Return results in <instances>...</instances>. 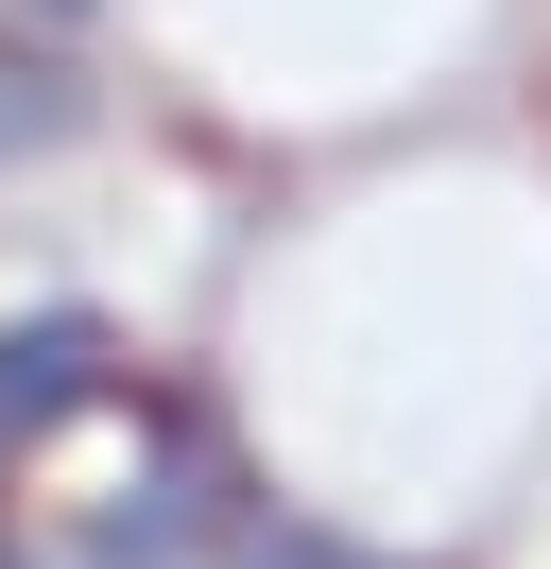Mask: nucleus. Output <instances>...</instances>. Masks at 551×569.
Wrapping results in <instances>:
<instances>
[{
    "label": "nucleus",
    "mask_w": 551,
    "mask_h": 569,
    "mask_svg": "<svg viewBox=\"0 0 551 569\" xmlns=\"http://www.w3.org/2000/svg\"><path fill=\"white\" fill-rule=\"evenodd\" d=\"M121 397V346H103V311H18L0 328V466L52 449L69 415H103Z\"/></svg>",
    "instance_id": "nucleus-2"
},
{
    "label": "nucleus",
    "mask_w": 551,
    "mask_h": 569,
    "mask_svg": "<svg viewBox=\"0 0 551 569\" xmlns=\"http://www.w3.org/2000/svg\"><path fill=\"white\" fill-rule=\"evenodd\" d=\"M69 121H87V87H69V52L0 18V173H18V156H52Z\"/></svg>",
    "instance_id": "nucleus-3"
},
{
    "label": "nucleus",
    "mask_w": 551,
    "mask_h": 569,
    "mask_svg": "<svg viewBox=\"0 0 551 569\" xmlns=\"http://www.w3.org/2000/svg\"><path fill=\"white\" fill-rule=\"evenodd\" d=\"M207 535H241V466H224V431L190 397H156V483L103 500V569H190Z\"/></svg>",
    "instance_id": "nucleus-1"
},
{
    "label": "nucleus",
    "mask_w": 551,
    "mask_h": 569,
    "mask_svg": "<svg viewBox=\"0 0 551 569\" xmlns=\"http://www.w3.org/2000/svg\"><path fill=\"white\" fill-rule=\"evenodd\" d=\"M0 569H18V552H0Z\"/></svg>",
    "instance_id": "nucleus-6"
},
{
    "label": "nucleus",
    "mask_w": 551,
    "mask_h": 569,
    "mask_svg": "<svg viewBox=\"0 0 551 569\" xmlns=\"http://www.w3.org/2000/svg\"><path fill=\"white\" fill-rule=\"evenodd\" d=\"M207 569H379V552H344V535H310V518H241Z\"/></svg>",
    "instance_id": "nucleus-4"
},
{
    "label": "nucleus",
    "mask_w": 551,
    "mask_h": 569,
    "mask_svg": "<svg viewBox=\"0 0 551 569\" xmlns=\"http://www.w3.org/2000/svg\"><path fill=\"white\" fill-rule=\"evenodd\" d=\"M18 18H87V0H18Z\"/></svg>",
    "instance_id": "nucleus-5"
}]
</instances>
